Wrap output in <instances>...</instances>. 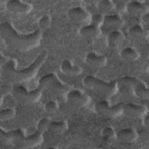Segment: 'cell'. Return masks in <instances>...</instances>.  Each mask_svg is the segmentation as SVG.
<instances>
[{
  "instance_id": "1",
  "label": "cell",
  "mask_w": 149,
  "mask_h": 149,
  "mask_svg": "<svg viewBox=\"0 0 149 149\" xmlns=\"http://www.w3.org/2000/svg\"><path fill=\"white\" fill-rule=\"evenodd\" d=\"M0 34L6 45L21 52L28 51L38 47L42 38L41 29H37L29 34H21L8 22H3L0 24Z\"/></svg>"
},
{
  "instance_id": "2",
  "label": "cell",
  "mask_w": 149,
  "mask_h": 149,
  "mask_svg": "<svg viewBox=\"0 0 149 149\" xmlns=\"http://www.w3.org/2000/svg\"><path fill=\"white\" fill-rule=\"evenodd\" d=\"M48 58V52L43 50L27 67L17 69V62L15 59H9L3 63L2 71L5 79L9 82L18 84L33 79Z\"/></svg>"
},
{
  "instance_id": "3",
  "label": "cell",
  "mask_w": 149,
  "mask_h": 149,
  "mask_svg": "<svg viewBox=\"0 0 149 149\" xmlns=\"http://www.w3.org/2000/svg\"><path fill=\"white\" fill-rule=\"evenodd\" d=\"M38 86L42 89L48 90L58 97L65 100L68 93L71 90L69 85L62 82L56 75L52 73L41 76L38 81Z\"/></svg>"
},
{
  "instance_id": "4",
  "label": "cell",
  "mask_w": 149,
  "mask_h": 149,
  "mask_svg": "<svg viewBox=\"0 0 149 149\" xmlns=\"http://www.w3.org/2000/svg\"><path fill=\"white\" fill-rule=\"evenodd\" d=\"M83 84L87 88L94 90L106 97L114 95L118 91L116 80L105 81L94 76H86L83 80Z\"/></svg>"
},
{
  "instance_id": "5",
  "label": "cell",
  "mask_w": 149,
  "mask_h": 149,
  "mask_svg": "<svg viewBox=\"0 0 149 149\" xmlns=\"http://www.w3.org/2000/svg\"><path fill=\"white\" fill-rule=\"evenodd\" d=\"M42 88L38 86L33 90L28 91L24 86L16 85L13 87L12 93L13 98L23 104H33L37 102L42 95Z\"/></svg>"
},
{
  "instance_id": "6",
  "label": "cell",
  "mask_w": 149,
  "mask_h": 149,
  "mask_svg": "<svg viewBox=\"0 0 149 149\" xmlns=\"http://www.w3.org/2000/svg\"><path fill=\"white\" fill-rule=\"evenodd\" d=\"M124 103L122 102L110 105L107 100L98 101L94 106L95 111L100 115L111 118H114L123 113Z\"/></svg>"
},
{
  "instance_id": "7",
  "label": "cell",
  "mask_w": 149,
  "mask_h": 149,
  "mask_svg": "<svg viewBox=\"0 0 149 149\" xmlns=\"http://www.w3.org/2000/svg\"><path fill=\"white\" fill-rule=\"evenodd\" d=\"M66 100L70 104L78 107H83L87 105L90 101V97L83 91L77 89H71L67 94Z\"/></svg>"
},
{
  "instance_id": "8",
  "label": "cell",
  "mask_w": 149,
  "mask_h": 149,
  "mask_svg": "<svg viewBox=\"0 0 149 149\" xmlns=\"http://www.w3.org/2000/svg\"><path fill=\"white\" fill-rule=\"evenodd\" d=\"M42 133L37 131L29 136H24L23 138L15 146L19 148H30L36 147L42 143L43 141Z\"/></svg>"
},
{
  "instance_id": "9",
  "label": "cell",
  "mask_w": 149,
  "mask_h": 149,
  "mask_svg": "<svg viewBox=\"0 0 149 149\" xmlns=\"http://www.w3.org/2000/svg\"><path fill=\"white\" fill-rule=\"evenodd\" d=\"M5 6L9 11L17 14L29 13L33 9L31 3L19 0L8 1L6 2Z\"/></svg>"
},
{
  "instance_id": "10",
  "label": "cell",
  "mask_w": 149,
  "mask_h": 149,
  "mask_svg": "<svg viewBox=\"0 0 149 149\" xmlns=\"http://www.w3.org/2000/svg\"><path fill=\"white\" fill-rule=\"evenodd\" d=\"M147 112V108L142 105L133 103L123 104V113L130 118H137L144 116Z\"/></svg>"
},
{
  "instance_id": "11",
  "label": "cell",
  "mask_w": 149,
  "mask_h": 149,
  "mask_svg": "<svg viewBox=\"0 0 149 149\" xmlns=\"http://www.w3.org/2000/svg\"><path fill=\"white\" fill-rule=\"evenodd\" d=\"M68 15L71 20L78 23H84L90 18V13L80 6H75L69 9Z\"/></svg>"
},
{
  "instance_id": "12",
  "label": "cell",
  "mask_w": 149,
  "mask_h": 149,
  "mask_svg": "<svg viewBox=\"0 0 149 149\" xmlns=\"http://www.w3.org/2000/svg\"><path fill=\"white\" fill-rule=\"evenodd\" d=\"M88 65L94 69H100L105 66L107 59L104 55H100L94 52H90L87 54L85 58Z\"/></svg>"
},
{
  "instance_id": "13",
  "label": "cell",
  "mask_w": 149,
  "mask_h": 149,
  "mask_svg": "<svg viewBox=\"0 0 149 149\" xmlns=\"http://www.w3.org/2000/svg\"><path fill=\"white\" fill-rule=\"evenodd\" d=\"M116 137L120 142L130 144L137 139V132L132 128H124L116 133Z\"/></svg>"
},
{
  "instance_id": "14",
  "label": "cell",
  "mask_w": 149,
  "mask_h": 149,
  "mask_svg": "<svg viewBox=\"0 0 149 149\" xmlns=\"http://www.w3.org/2000/svg\"><path fill=\"white\" fill-rule=\"evenodd\" d=\"M126 11L133 16H142L148 13V6L141 2L132 1L127 3Z\"/></svg>"
},
{
  "instance_id": "15",
  "label": "cell",
  "mask_w": 149,
  "mask_h": 149,
  "mask_svg": "<svg viewBox=\"0 0 149 149\" xmlns=\"http://www.w3.org/2000/svg\"><path fill=\"white\" fill-rule=\"evenodd\" d=\"M123 24V20L122 17L116 14L108 15L104 16L102 26L107 29L118 30Z\"/></svg>"
},
{
  "instance_id": "16",
  "label": "cell",
  "mask_w": 149,
  "mask_h": 149,
  "mask_svg": "<svg viewBox=\"0 0 149 149\" xmlns=\"http://www.w3.org/2000/svg\"><path fill=\"white\" fill-rule=\"evenodd\" d=\"M124 40L125 37L123 34L119 30H112L108 34L107 37L108 46L112 49L118 48L122 44Z\"/></svg>"
},
{
  "instance_id": "17",
  "label": "cell",
  "mask_w": 149,
  "mask_h": 149,
  "mask_svg": "<svg viewBox=\"0 0 149 149\" xmlns=\"http://www.w3.org/2000/svg\"><path fill=\"white\" fill-rule=\"evenodd\" d=\"M61 69L65 74L70 76L79 75L82 72L80 66L73 64L70 60L68 59H65L62 62Z\"/></svg>"
},
{
  "instance_id": "18",
  "label": "cell",
  "mask_w": 149,
  "mask_h": 149,
  "mask_svg": "<svg viewBox=\"0 0 149 149\" xmlns=\"http://www.w3.org/2000/svg\"><path fill=\"white\" fill-rule=\"evenodd\" d=\"M80 34L84 38L93 40L99 37L100 30L99 27L91 24L81 27L80 29Z\"/></svg>"
},
{
  "instance_id": "19",
  "label": "cell",
  "mask_w": 149,
  "mask_h": 149,
  "mask_svg": "<svg viewBox=\"0 0 149 149\" xmlns=\"http://www.w3.org/2000/svg\"><path fill=\"white\" fill-rule=\"evenodd\" d=\"M116 81L120 85H126L131 87L133 91V93L140 86H141L144 84L143 82H142L141 80H139L138 79L134 77L128 76L122 77L118 79Z\"/></svg>"
},
{
  "instance_id": "20",
  "label": "cell",
  "mask_w": 149,
  "mask_h": 149,
  "mask_svg": "<svg viewBox=\"0 0 149 149\" xmlns=\"http://www.w3.org/2000/svg\"><path fill=\"white\" fill-rule=\"evenodd\" d=\"M68 128V125L65 120L51 122L48 130L54 134H62L66 132Z\"/></svg>"
},
{
  "instance_id": "21",
  "label": "cell",
  "mask_w": 149,
  "mask_h": 149,
  "mask_svg": "<svg viewBox=\"0 0 149 149\" xmlns=\"http://www.w3.org/2000/svg\"><path fill=\"white\" fill-rule=\"evenodd\" d=\"M121 58L126 61H134L139 59V52L132 47H126L120 52Z\"/></svg>"
},
{
  "instance_id": "22",
  "label": "cell",
  "mask_w": 149,
  "mask_h": 149,
  "mask_svg": "<svg viewBox=\"0 0 149 149\" xmlns=\"http://www.w3.org/2000/svg\"><path fill=\"white\" fill-rule=\"evenodd\" d=\"M129 33L133 38H140L142 37H147L148 33L145 30L140 24H136L130 26L129 29Z\"/></svg>"
},
{
  "instance_id": "23",
  "label": "cell",
  "mask_w": 149,
  "mask_h": 149,
  "mask_svg": "<svg viewBox=\"0 0 149 149\" xmlns=\"http://www.w3.org/2000/svg\"><path fill=\"white\" fill-rule=\"evenodd\" d=\"M116 132L113 127L107 126L104 127L101 132L103 141L106 144H109L113 139L116 137Z\"/></svg>"
},
{
  "instance_id": "24",
  "label": "cell",
  "mask_w": 149,
  "mask_h": 149,
  "mask_svg": "<svg viewBox=\"0 0 149 149\" xmlns=\"http://www.w3.org/2000/svg\"><path fill=\"white\" fill-rule=\"evenodd\" d=\"M16 111L12 107H8L0 111V119L1 121L8 120L15 117Z\"/></svg>"
},
{
  "instance_id": "25",
  "label": "cell",
  "mask_w": 149,
  "mask_h": 149,
  "mask_svg": "<svg viewBox=\"0 0 149 149\" xmlns=\"http://www.w3.org/2000/svg\"><path fill=\"white\" fill-rule=\"evenodd\" d=\"M115 7V3L109 0H101L98 2V9L103 12H109Z\"/></svg>"
},
{
  "instance_id": "26",
  "label": "cell",
  "mask_w": 149,
  "mask_h": 149,
  "mask_svg": "<svg viewBox=\"0 0 149 149\" xmlns=\"http://www.w3.org/2000/svg\"><path fill=\"white\" fill-rule=\"evenodd\" d=\"M51 122V120L49 118L45 117L41 119L38 121L37 125V130L41 133H43L47 130H48V128Z\"/></svg>"
},
{
  "instance_id": "27",
  "label": "cell",
  "mask_w": 149,
  "mask_h": 149,
  "mask_svg": "<svg viewBox=\"0 0 149 149\" xmlns=\"http://www.w3.org/2000/svg\"><path fill=\"white\" fill-rule=\"evenodd\" d=\"M51 19L49 15H45L42 16L38 20V26L41 30H45L48 29L51 26Z\"/></svg>"
},
{
  "instance_id": "28",
  "label": "cell",
  "mask_w": 149,
  "mask_h": 149,
  "mask_svg": "<svg viewBox=\"0 0 149 149\" xmlns=\"http://www.w3.org/2000/svg\"><path fill=\"white\" fill-rule=\"evenodd\" d=\"M58 109V104L55 101H49L44 105V109L48 113H54L57 111Z\"/></svg>"
},
{
  "instance_id": "29",
  "label": "cell",
  "mask_w": 149,
  "mask_h": 149,
  "mask_svg": "<svg viewBox=\"0 0 149 149\" xmlns=\"http://www.w3.org/2000/svg\"><path fill=\"white\" fill-rule=\"evenodd\" d=\"M104 17V16H103L101 14L95 13L90 18L92 24L100 27V26H102Z\"/></svg>"
},
{
  "instance_id": "30",
  "label": "cell",
  "mask_w": 149,
  "mask_h": 149,
  "mask_svg": "<svg viewBox=\"0 0 149 149\" xmlns=\"http://www.w3.org/2000/svg\"><path fill=\"white\" fill-rule=\"evenodd\" d=\"M118 90H120L121 94L125 97H131L134 94L132 88L126 85H121Z\"/></svg>"
},
{
  "instance_id": "31",
  "label": "cell",
  "mask_w": 149,
  "mask_h": 149,
  "mask_svg": "<svg viewBox=\"0 0 149 149\" xmlns=\"http://www.w3.org/2000/svg\"><path fill=\"white\" fill-rule=\"evenodd\" d=\"M126 5H127V3H126L125 2L120 1L117 2L116 4H115L114 8H115L116 10L118 13H122L126 11Z\"/></svg>"
},
{
  "instance_id": "32",
  "label": "cell",
  "mask_w": 149,
  "mask_h": 149,
  "mask_svg": "<svg viewBox=\"0 0 149 149\" xmlns=\"http://www.w3.org/2000/svg\"><path fill=\"white\" fill-rule=\"evenodd\" d=\"M139 138L141 141H148V133L146 130L142 129L140 132H137V139Z\"/></svg>"
},
{
  "instance_id": "33",
  "label": "cell",
  "mask_w": 149,
  "mask_h": 149,
  "mask_svg": "<svg viewBox=\"0 0 149 149\" xmlns=\"http://www.w3.org/2000/svg\"><path fill=\"white\" fill-rule=\"evenodd\" d=\"M140 22L141 20L140 18L136 16H133L131 17H130L128 20V23L130 25V26H132L136 24H140Z\"/></svg>"
},
{
  "instance_id": "34",
  "label": "cell",
  "mask_w": 149,
  "mask_h": 149,
  "mask_svg": "<svg viewBox=\"0 0 149 149\" xmlns=\"http://www.w3.org/2000/svg\"><path fill=\"white\" fill-rule=\"evenodd\" d=\"M141 20L145 22L146 23H148V21H149V16H148V13H146L145 14H144L143 15H142V17H141Z\"/></svg>"
},
{
  "instance_id": "35",
  "label": "cell",
  "mask_w": 149,
  "mask_h": 149,
  "mask_svg": "<svg viewBox=\"0 0 149 149\" xmlns=\"http://www.w3.org/2000/svg\"><path fill=\"white\" fill-rule=\"evenodd\" d=\"M143 123H144V125L146 126L147 127V126H148V124H149V119H148V114H147V113L144 116Z\"/></svg>"
}]
</instances>
